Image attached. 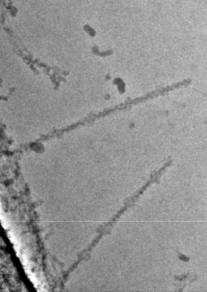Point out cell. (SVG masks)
<instances>
[{
    "instance_id": "1",
    "label": "cell",
    "mask_w": 207,
    "mask_h": 292,
    "mask_svg": "<svg viewBox=\"0 0 207 292\" xmlns=\"http://www.w3.org/2000/svg\"><path fill=\"white\" fill-rule=\"evenodd\" d=\"M8 237H9V239L11 240L12 243L13 244V245H14V247L15 248V250L16 252L17 256H19L18 255L20 254V249L19 242L18 241V240L16 238L15 235L12 232H8Z\"/></svg>"
},
{
    "instance_id": "2",
    "label": "cell",
    "mask_w": 207,
    "mask_h": 292,
    "mask_svg": "<svg viewBox=\"0 0 207 292\" xmlns=\"http://www.w3.org/2000/svg\"><path fill=\"white\" fill-rule=\"evenodd\" d=\"M1 223H2L3 227L5 229H7V228L8 227V223L7 219H6L5 216L3 214H1Z\"/></svg>"
}]
</instances>
